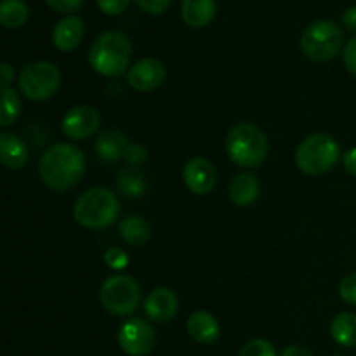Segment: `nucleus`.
<instances>
[{"mask_svg":"<svg viewBox=\"0 0 356 356\" xmlns=\"http://www.w3.org/2000/svg\"><path fill=\"white\" fill-rule=\"evenodd\" d=\"M155 343V330L146 320L141 318L127 320L118 332V344L131 356H146L152 353Z\"/></svg>","mask_w":356,"mask_h":356,"instance_id":"obj_9","label":"nucleus"},{"mask_svg":"<svg viewBox=\"0 0 356 356\" xmlns=\"http://www.w3.org/2000/svg\"><path fill=\"white\" fill-rule=\"evenodd\" d=\"M282 356H313V353L309 350H306V348L298 346V344H296V346L285 348Z\"/></svg>","mask_w":356,"mask_h":356,"instance_id":"obj_36","label":"nucleus"},{"mask_svg":"<svg viewBox=\"0 0 356 356\" xmlns=\"http://www.w3.org/2000/svg\"><path fill=\"white\" fill-rule=\"evenodd\" d=\"M30 17V9L21 0H2L0 23L6 28H21Z\"/></svg>","mask_w":356,"mask_h":356,"instance_id":"obj_23","label":"nucleus"},{"mask_svg":"<svg viewBox=\"0 0 356 356\" xmlns=\"http://www.w3.org/2000/svg\"><path fill=\"white\" fill-rule=\"evenodd\" d=\"M99 298L108 312L118 316H125L131 315L138 308L139 299H141V289L132 277L115 275L101 285Z\"/></svg>","mask_w":356,"mask_h":356,"instance_id":"obj_8","label":"nucleus"},{"mask_svg":"<svg viewBox=\"0 0 356 356\" xmlns=\"http://www.w3.org/2000/svg\"><path fill=\"white\" fill-rule=\"evenodd\" d=\"M2 110H0V125L2 127H9L21 113V101L16 90L7 87L2 89Z\"/></svg>","mask_w":356,"mask_h":356,"instance_id":"obj_24","label":"nucleus"},{"mask_svg":"<svg viewBox=\"0 0 356 356\" xmlns=\"http://www.w3.org/2000/svg\"><path fill=\"white\" fill-rule=\"evenodd\" d=\"M343 61L344 66L348 68V72L356 75V37L351 38L343 49Z\"/></svg>","mask_w":356,"mask_h":356,"instance_id":"obj_32","label":"nucleus"},{"mask_svg":"<svg viewBox=\"0 0 356 356\" xmlns=\"http://www.w3.org/2000/svg\"><path fill=\"white\" fill-rule=\"evenodd\" d=\"M136 3H138L145 13L162 14L169 9L172 0H136Z\"/></svg>","mask_w":356,"mask_h":356,"instance_id":"obj_30","label":"nucleus"},{"mask_svg":"<svg viewBox=\"0 0 356 356\" xmlns=\"http://www.w3.org/2000/svg\"><path fill=\"white\" fill-rule=\"evenodd\" d=\"M131 143L127 141V136L118 129H106L101 134H97L94 141V152L103 162H117L122 156H125V149Z\"/></svg>","mask_w":356,"mask_h":356,"instance_id":"obj_15","label":"nucleus"},{"mask_svg":"<svg viewBox=\"0 0 356 356\" xmlns=\"http://www.w3.org/2000/svg\"><path fill=\"white\" fill-rule=\"evenodd\" d=\"M343 163H344V169H346L348 172L356 176V148L348 149L346 155H344L343 159Z\"/></svg>","mask_w":356,"mask_h":356,"instance_id":"obj_34","label":"nucleus"},{"mask_svg":"<svg viewBox=\"0 0 356 356\" xmlns=\"http://www.w3.org/2000/svg\"><path fill=\"white\" fill-rule=\"evenodd\" d=\"M13 80H14V68L9 65V63H2V66H0V83H2V89H7Z\"/></svg>","mask_w":356,"mask_h":356,"instance_id":"obj_33","label":"nucleus"},{"mask_svg":"<svg viewBox=\"0 0 356 356\" xmlns=\"http://www.w3.org/2000/svg\"><path fill=\"white\" fill-rule=\"evenodd\" d=\"M132 58V44L120 31H104L89 49V63L99 75L115 79L127 72Z\"/></svg>","mask_w":356,"mask_h":356,"instance_id":"obj_2","label":"nucleus"},{"mask_svg":"<svg viewBox=\"0 0 356 356\" xmlns=\"http://www.w3.org/2000/svg\"><path fill=\"white\" fill-rule=\"evenodd\" d=\"M104 263L111 268V270H124L129 264V256L120 249V247H111L104 252Z\"/></svg>","mask_w":356,"mask_h":356,"instance_id":"obj_26","label":"nucleus"},{"mask_svg":"<svg viewBox=\"0 0 356 356\" xmlns=\"http://www.w3.org/2000/svg\"><path fill=\"white\" fill-rule=\"evenodd\" d=\"M330 336L337 344L344 348L356 346V315L355 313H339L330 323Z\"/></svg>","mask_w":356,"mask_h":356,"instance_id":"obj_21","label":"nucleus"},{"mask_svg":"<svg viewBox=\"0 0 356 356\" xmlns=\"http://www.w3.org/2000/svg\"><path fill=\"white\" fill-rule=\"evenodd\" d=\"M0 159L7 169H21L28 162V148L10 132L0 134Z\"/></svg>","mask_w":356,"mask_h":356,"instance_id":"obj_19","label":"nucleus"},{"mask_svg":"<svg viewBox=\"0 0 356 356\" xmlns=\"http://www.w3.org/2000/svg\"><path fill=\"white\" fill-rule=\"evenodd\" d=\"M226 152L238 167H259L268 156V138L256 124L243 122L235 125L226 136Z\"/></svg>","mask_w":356,"mask_h":356,"instance_id":"obj_3","label":"nucleus"},{"mask_svg":"<svg viewBox=\"0 0 356 356\" xmlns=\"http://www.w3.org/2000/svg\"><path fill=\"white\" fill-rule=\"evenodd\" d=\"M344 45V33L337 23L320 19L309 24L301 35V51L312 61H329L341 52Z\"/></svg>","mask_w":356,"mask_h":356,"instance_id":"obj_5","label":"nucleus"},{"mask_svg":"<svg viewBox=\"0 0 356 356\" xmlns=\"http://www.w3.org/2000/svg\"><path fill=\"white\" fill-rule=\"evenodd\" d=\"M184 184L195 195H207L209 191L214 190L216 181H218V172L214 165L207 159H191L183 169Z\"/></svg>","mask_w":356,"mask_h":356,"instance_id":"obj_12","label":"nucleus"},{"mask_svg":"<svg viewBox=\"0 0 356 356\" xmlns=\"http://www.w3.org/2000/svg\"><path fill=\"white\" fill-rule=\"evenodd\" d=\"M51 9L58 10V13H76L82 7L83 0H45Z\"/></svg>","mask_w":356,"mask_h":356,"instance_id":"obj_31","label":"nucleus"},{"mask_svg":"<svg viewBox=\"0 0 356 356\" xmlns=\"http://www.w3.org/2000/svg\"><path fill=\"white\" fill-rule=\"evenodd\" d=\"M216 0H183L181 16L191 28H204L212 23L216 16Z\"/></svg>","mask_w":356,"mask_h":356,"instance_id":"obj_18","label":"nucleus"},{"mask_svg":"<svg viewBox=\"0 0 356 356\" xmlns=\"http://www.w3.org/2000/svg\"><path fill=\"white\" fill-rule=\"evenodd\" d=\"M179 309V299L172 289L159 287L146 298L145 313L153 322H169Z\"/></svg>","mask_w":356,"mask_h":356,"instance_id":"obj_13","label":"nucleus"},{"mask_svg":"<svg viewBox=\"0 0 356 356\" xmlns=\"http://www.w3.org/2000/svg\"><path fill=\"white\" fill-rule=\"evenodd\" d=\"M86 172V159L76 146L68 143H59L51 146L42 155L38 163L40 179L49 188L58 191L70 190L82 179Z\"/></svg>","mask_w":356,"mask_h":356,"instance_id":"obj_1","label":"nucleus"},{"mask_svg":"<svg viewBox=\"0 0 356 356\" xmlns=\"http://www.w3.org/2000/svg\"><path fill=\"white\" fill-rule=\"evenodd\" d=\"M334 356H343V355H334Z\"/></svg>","mask_w":356,"mask_h":356,"instance_id":"obj_37","label":"nucleus"},{"mask_svg":"<svg viewBox=\"0 0 356 356\" xmlns=\"http://www.w3.org/2000/svg\"><path fill=\"white\" fill-rule=\"evenodd\" d=\"M146 156H148V153H146L145 146L138 145V143H131V145L127 146V149H125L124 159L127 160L129 165L139 167L146 162Z\"/></svg>","mask_w":356,"mask_h":356,"instance_id":"obj_28","label":"nucleus"},{"mask_svg":"<svg viewBox=\"0 0 356 356\" xmlns=\"http://www.w3.org/2000/svg\"><path fill=\"white\" fill-rule=\"evenodd\" d=\"M165 66L156 58L139 59L134 66L127 72V82L132 89L148 92V90L156 89L165 80Z\"/></svg>","mask_w":356,"mask_h":356,"instance_id":"obj_11","label":"nucleus"},{"mask_svg":"<svg viewBox=\"0 0 356 356\" xmlns=\"http://www.w3.org/2000/svg\"><path fill=\"white\" fill-rule=\"evenodd\" d=\"M341 148L336 139L329 134H313L306 138L296 149V163L309 176L327 172L339 160Z\"/></svg>","mask_w":356,"mask_h":356,"instance_id":"obj_6","label":"nucleus"},{"mask_svg":"<svg viewBox=\"0 0 356 356\" xmlns=\"http://www.w3.org/2000/svg\"><path fill=\"white\" fill-rule=\"evenodd\" d=\"M83 19L79 16H66L52 30V44L63 52L75 51L83 38Z\"/></svg>","mask_w":356,"mask_h":356,"instance_id":"obj_14","label":"nucleus"},{"mask_svg":"<svg viewBox=\"0 0 356 356\" xmlns=\"http://www.w3.org/2000/svg\"><path fill=\"white\" fill-rule=\"evenodd\" d=\"M120 238L132 247H139L148 242L152 235V226L141 216H127L118 226Z\"/></svg>","mask_w":356,"mask_h":356,"instance_id":"obj_20","label":"nucleus"},{"mask_svg":"<svg viewBox=\"0 0 356 356\" xmlns=\"http://www.w3.org/2000/svg\"><path fill=\"white\" fill-rule=\"evenodd\" d=\"M120 212V204L108 188H90L80 195L73 207V216L87 229H101L113 225Z\"/></svg>","mask_w":356,"mask_h":356,"instance_id":"obj_4","label":"nucleus"},{"mask_svg":"<svg viewBox=\"0 0 356 356\" xmlns=\"http://www.w3.org/2000/svg\"><path fill=\"white\" fill-rule=\"evenodd\" d=\"M17 83L28 99L47 101L58 92L61 86V72L49 61H35L21 70Z\"/></svg>","mask_w":356,"mask_h":356,"instance_id":"obj_7","label":"nucleus"},{"mask_svg":"<svg viewBox=\"0 0 356 356\" xmlns=\"http://www.w3.org/2000/svg\"><path fill=\"white\" fill-rule=\"evenodd\" d=\"M131 0H97V7L101 13L108 14V16H118L124 13L129 7Z\"/></svg>","mask_w":356,"mask_h":356,"instance_id":"obj_29","label":"nucleus"},{"mask_svg":"<svg viewBox=\"0 0 356 356\" xmlns=\"http://www.w3.org/2000/svg\"><path fill=\"white\" fill-rule=\"evenodd\" d=\"M117 186L124 197L139 198L146 190V177L141 170L122 169L117 176Z\"/></svg>","mask_w":356,"mask_h":356,"instance_id":"obj_22","label":"nucleus"},{"mask_svg":"<svg viewBox=\"0 0 356 356\" xmlns=\"http://www.w3.org/2000/svg\"><path fill=\"white\" fill-rule=\"evenodd\" d=\"M261 184L256 174L242 172L229 184V198L238 207H249L259 197Z\"/></svg>","mask_w":356,"mask_h":356,"instance_id":"obj_17","label":"nucleus"},{"mask_svg":"<svg viewBox=\"0 0 356 356\" xmlns=\"http://www.w3.org/2000/svg\"><path fill=\"white\" fill-rule=\"evenodd\" d=\"M339 294L343 301H346L348 305L356 306V271L343 278L339 285Z\"/></svg>","mask_w":356,"mask_h":356,"instance_id":"obj_27","label":"nucleus"},{"mask_svg":"<svg viewBox=\"0 0 356 356\" xmlns=\"http://www.w3.org/2000/svg\"><path fill=\"white\" fill-rule=\"evenodd\" d=\"M238 356H277V351L270 341L252 339L243 344Z\"/></svg>","mask_w":356,"mask_h":356,"instance_id":"obj_25","label":"nucleus"},{"mask_svg":"<svg viewBox=\"0 0 356 356\" xmlns=\"http://www.w3.org/2000/svg\"><path fill=\"white\" fill-rule=\"evenodd\" d=\"M188 334L191 336V339H195L200 344H212L219 339V322L214 318V315L209 312H195L191 313L190 318H188Z\"/></svg>","mask_w":356,"mask_h":356,"instance_id":"obj_16","label":"nucleus"},{"mask_svg":"<svg viewBox=\"0 0 356 356\" xmlns=\"http://www.w3.org/2000/svg\"><path fill=\"white\" fill-rule=\"evenodd\" d=\"M343 24L348 30L356 33V6L350 7V9L343 14Z\"/></svg>","mask_w":356,"mask_h":356,"instance_id":"obj_35","label":"nucleus"},{"mask_svg":"<svg viewBox=\"0 0 356 356\" xmlns=\"http://www.w3.org/2000/svg\"><path fill=\"white\" fill-rule=\"evenodd\" d=\"M101 125V115L96 108L80 104L72 108L63 118V132L75 141L92 138Z\"/></svg>","mask_w":356,"mask_h":356,"instance_id":"obj_10","label":"nucleus"}]
</instances>
